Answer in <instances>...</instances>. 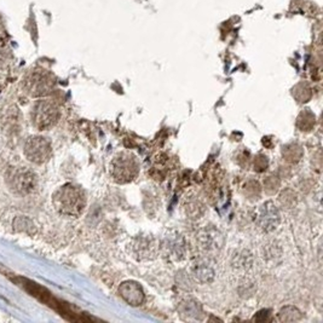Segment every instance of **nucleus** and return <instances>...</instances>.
Instances as JSON below:
<instances>
[{
	"label": "nucleus",
	"mask_w": 323,
	"mask_h": 323,
	"mask_svg": "<svg viewBox=\"0 0 323 323\" xmlns=\"http://www.w3.org/2000/svg\"><path fill=\"white\" fill-rule=\"evenodd\" d=\"M256 223L265 232H272L280 224V213L272 202H265L259 207L256 217Z\"/></svg>",
	"instance_id": "7"
},
{
	"label": "nucleus",
	"mask_w": 323,
	"mask_h": 323,
	"mask_svg": "<svg viewBox=\"0 0 323 323\" xmlns=\"http://www.w3.org/2000/svg\"><path fill=\"white\" fill-rule=\"evenodd\" d=\"M8 184L16 194L27 195L36 188V177L27 167H16L8 171Z\"/></svg>",
	"instance_id": "3"
},
{
	"label": "nucleus",
	"mask_w": 323,
	"mask_h": 323,
	"mask_svg": "<svg viewBox=\"0 0 323 323\" xmlns=\"http://www.w3.org/2000/svg\"><path fill=\"white\" fill-rule=\"evenodd\" d=\"M140 173V164L134 155L120 152L110 162V176L116 183L125 184L134 180Z\"/></svg>",
	"instance_id": "2"
},
{
	"label": "nucleus",
	"mask_w": 323,
	"mask_h": 323,
	"mask_svg": "<svg viewBox=\"0 0 323 323\" xmlns=\"http://www.w3.org/2000/svg\"><path fill=\"white\" fill-rule=\"evenodd\" d=\"M136 250V256H140V258H149V256H155V248L156 246L152 244V242L148 238H140L134 244Z\"/></svg>",
	"instance_id": "11"
},
{
	"label": "nucleus",
	"mask_w": 323,
	"mask_h": 323,
	"mask_svg": "<svg viewBox=\"0 0 323 323\" xmlns=\"http://www.w3.org/2000/svg\"><path fill=\"white\" fill-rule=\"evenodd\" d=\"M119 293L120 296H122L124 300H126L128 304L134 305V306L140 305L144 300V292L142 287H140L137 282H124V284L120 286Z\"/></svg>",
	"instance_id": "8"
},
{
	"label": "nucleus",
	"mask_w": 323,
	"mask_h": 323,
	"mask_svg": "<svg viewBox=\"0 0 323 323\" xmlns=\"http://www.w3.org/2000/svg\"><path fill=\"white\" fill-rule=\"evenodd\" d=\"M300 317H302L300 311L293 306H287L282 308L278 314L280 321H286V322L298 321V320H300Z\"/></svg>",
	"instance_id": "12"
},
{
	"label": "nucleus",
	"mask_w": 323,
	"mask_h": 323,
	"mask_svg": "<svg viewBox=\"0 0 323 323\" xmlns=\"http://www.w3.org/2000/svg\"><path fill=\"white\" fill-rule=\"evenodd\" d=\"M54 204L60 214L78 217L86 206V198L82 188L74 184H64L54 194Z\"/></svg>",
	"instance_id": "1"
},
{
	"label": "nucleus",
	"mask_w": 323,
	"mask_h": 323,
	"mask_svg": "<svg viewBox=\"0 0 323 323\" xmlns=\"http://www.w3.org/2000/svg\"><path fill=\"white\" fill-rule=\"evenodd\" d=\"M60 119L58 106L48 100H39L33 109V122L36 128L48 130L56 125Z\"/></svg>",
	"instance_id": "4"
},
{
	"label": "nucleus",
	"mask_w": 323,
	"mask_h": 323,
	"mask_svg": "<svg viewBox=\"0 0 323 323\" xmlns=\"http://www.w3.org/2000/svg\"><path fill=\"white\" fill-rule=\"evenodd\" d=\"M54 86V79L45 70H34L24 80V90L33 97L45 96Z\"/></svg>",
	"instance_id": "5"
},
{
	"label": "nucleus",
	"mask_w": 323,
	"mask_h": 323,
	"mask_svg": "<svg viewBox=\"0 0 323 323\" xmlns=\"http://www.w3.org/2000/svg\"><path fill=\"white\" fill-rule=\"evenodd\" d=\"M164 250H165V254L168 258L176 259V260H180L184 256V240L180 234H174V235H167L164 242Z\"/></svg>",
	"instance_id": "9"
},
{
	"label": "nucleus",
	"mask_w": 323,
	"mask_h": 323,
	"mask_svg": "<svg viewBox=\"0 0 323 323\" xmlns=\"http://www.w3.org/2000/svg\"><path fill=\"white\" fill-rule=\"evenodd\" d=\"M201 244L202 247H204V250H217L220 248V244H219V240H222V235L216 230H204V234H201Z\"/></svg>",
	"instance_id": "10"
},
{
	"label": "nucleus",
	"mask_w": 323,
	"mask_h": 323,
	"mask_svg": "<svg viewBox=\"0 0 323 323\" xmlns=\"http://www.w3.org/2000/svg\"><path fill=\"white\" fill-rule=\"evenodd\" d=\"M52 149L48 140L40 136H33L28 138L24 144V155L30 162L44 164L50 160Z\"/></svg>",
	"instance_id": "6"
}]
</instances>
